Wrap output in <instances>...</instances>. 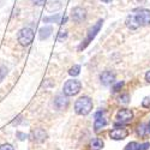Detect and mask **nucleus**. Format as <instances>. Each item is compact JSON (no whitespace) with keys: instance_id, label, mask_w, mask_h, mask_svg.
I'll return each instance as SVG.
<instances>
[{"instance_id":"nucleus-1","label":"nucleus","mask_w":150,"mask_h":150,"mask_svg":"<svg viewBox=\"0 0 150 150\" xmlns=\"http://www.w3.org/2000/svg\"><path fill=\"white\" fill-rule=\"evenodd\" d=\"M93 109V102L88 96H83L78 98L76 103H74V110L79 115H86L89 114Z\"/></svg>"},{"instance_id":"nucleus-2","label":"nucleus","mask_w":150,"mask_h":150,"mask_svg":"<svg viewBox=\"0 0 150 150\" xmlns=\"http://www.w3.org/2000/svg\"><path fill=\"white\" fill-rule=\"evenodd\" d=\"M34 30L31 28H23L18 33V42L22 46H29L34 41Z\"/></svg>"},{"instance_id":"nucleus-3","label":"nucleus","mask_w":150,"mask_h":150,"mask_svg":"<svg viewBox=\"0 0 150 150\" xmlns=\"http://www.w3.org/2000/svg\"><path fill=\"white\" fill-rule=\"evenodd\" d=\"M81 88H82V84L79 81H76V79L67 81L64 84V94L66 96H74L79 93Z\"/></svg>"},{"instance_id":"nucleus-4","label":"nucleus","mask_w":150,"mask_h":150,"mask_svg":"<svg viewBox=\"0 0 150 150\" xmlns=\"http://www.w3.org/2000/svg\"><path fill=\"white\" fill-rule=\"evenodd\" d=\"M102 23H103V22H102L101 19H100V21H98V22L95 24V25H94V27H93V28L89 30L88 37H86V40L84 41V43H82V45L79 46V49H83V48H85L86 46H88V43H89V42H90V41L94 39V37L96 36V34L100 31V29H101V27H102Z\"/></svg>"},{"instance_id":"nucleus-5","label":"nucleus","mask_w":150,"mask_h":150,"mask_svg":"<svg viewBox=\"0 0 150 150\" xmlns=\"http://www.w3.org/2000/svg\"><path fill=\"white\" fill-rule=\"evenodd\" d=\"M132 119H133V113H132V110L127 108L120 109L117 113V120L121 124H129Z\"/></svg>"},{"instance_id":"nucleus-6","label":"nucleus","mask_w":150,"mask_h":150,"mask_svg":"<svg viewBox=\"0 0 150 150\" xmlns=\"http://www.w3.org/2000/svg\"><path fill=\"white\" fill-rule=\"evenodd\" d=\"M137 22L139 23V25H149L150 24V11L149 10H141L136 15Z\"/></svg>"},{"instance_id":"nucleus-7","label":"nucleus","mask_w":150,"mask_h":150,"mask_svg":"<svg viewBox=\"0 0 150 150\" xmlns=\"http://www.w3.org/2000/svg\"><path fill=\"white\" fill-rule=\"evenodd\" d=\"M129 134V131L126 129H114L109 132V137L112 139H115V141H120L126 138Z\"/></svg>"},{"instance_id":"nucleus-8","label":"nucleus","mask_w":150,"mask_h":150,"mask_svg":"<svg viewBox=\"0 0 150 150\" xmlns=\"http://www.w3.org/2000/svg\"><path fill=\"white\" fill-rule=\"evenodd\" d=\"M103 113H105L103 110H100L98 113H96V115H95V124H94L95 131H100L103 126L107 125V119L105 117H102Z\"/></svg>"},{"instance_id":"nucleus-9","label":"nucleus","mask_w":150,"mask_h":150,"mask_svg":"<svg viewBox=\"0 0 150 150\" xmlns=\"http://www.w3.org/2000/svg\"><path fill=\"white\" fill-rule=\"evenodd\" d=\"M72 18L74 22H83L85 19V10L82 7H74L72 10Z\"/></svg>"},{"instance_id":"nucleus-10","label":"nucleus","mask_w":150,"mask_h":150,"mask_svg":"<svg viewBox=\"0 0 150 150\" xmlns=\"http://www.w3.org/2000/svg\"><path fill=\"white\" fill-rule=\"evenodd\" d=\"M100 79H101V83L103 85H109L114 82L115 79V76H114V73L113 72H110V71H105L101 73V76H100Z\"/></svg>"},{"instance_id":"nucleus-11","label":"nucleus","mask_w":150,"mask_h":150,"mask_svg":"<svg viewBox=\"0 0 150 150\" xmlns=\"http://www.w3.org/2000/svg\"><path fill=\"white\" fill-rule=\"evenodd\" d=\"M33 139L36 141V142H43L46 138H47V133L45 130L42 129H36L33 131Z\"/></svg>"},{"instance_id":"nucleus-12","label":"nucleus","mask_w":150,"mask_h":150,"mask_svg":"<svg viewBox=\"0 0 150 150\" xmlns=\"http://www.w3.org/2000/svg\"><path fill=\"white\" fill-rule=\"evenodd\" d=\"M67 98L64 96V95H59L57 96V98L54 100V105L58 109H62V108H65L67 106Z\"/></svg>"},{"instance_id":"nucleus-13","label":"nucleus","mask_w":150,"mask_h":150,"mask_svg":"<svg viewBox=\"0 0 150 150\" xmlns=\"http://www.w3.org/2000/svg\"><path fill=\"white\" fill-rule=\"evenodd\" d=\"M126 27L129 28V29H137L139 27V23L137 22V18H136V16H129L127 18H126Z\"/></svg>"},{"instance_id":"nucleus-14","label":"nucleus","mask_w":150,"mask_h":150,"mask_svg":"<svg viewBox=\"0 0 150 150\" xmlns=\"http://www.w3.org/2000/svg\"><path fill=\"white\" fill-rule=\"evenodd\" d=\"M51 34H52V28H51V27H43V28L40 29V33H39L41 40L48 39V37L51 36Z\"/></svg>"},{"instance_id":"nucleus-15","label":"nucleus","mask_w":150,"mask_h":150,"mask_svg":"<svg viewBox=\"0 0 150 150\" xmlns=\"http://www.w3.org/2000/svg\"><path fill=\"white\" fill-rule=\"evenodd\" d=\"M102 146H103V142L100 139V138H94L90 142V149L91 150H100Z\"/></svg>"},{"instance_id":"nucleus-16","label":"nucleus","mask_w":150,"mask_h":150,"mask_svg":"<svg viewBox=\"0 0 150 150\" xmlns=\"http://www.w3.org/2000/svg\"><path fill=\"white\" fill-rule=\"evenodd\" d=\"M79 72H81V66L79 65H74L73 67H71L70 69V71H69V73L71 74V76H78L79 74Z\"/></svg>"},{"instance_id":"nucleus-17","label":"nucleus","mask_w":150,"mask_h":150,"mask_svg":"<svg viewBox=\"0 0 150 150\" xmlns=\"http://www.w3.org/2000/svg\"><path fill=\"white\" fill-rule=\"evenodd\" d=\"M139 146H141V144L136 143V142H131L130 144L126 145L125 150H139Z\"/></svg>"},{"instance_id":"nucleus-18","label":"nucleus","mask_w":150,"mask_h":150,"mask_svg":"<svg viewBox=\"0 0 150 150\" xmlns=\"http://www.w3.org/2000/svg\"><path fill=\"white\" fill-rule=\"evenodd\" d=\"M60 18H61L60 15H55V16H51V17L45 18V22H57V23H60Z\"/></svg>"},{"instance_id":"nucleus-19","label":"nucleus","mask_w":150,"mask_h":150,"mask_svg":"<svg viewBox=\"0 0 150 150\" xmlns=\"http://www.w3.org/2000/svg\"><path fill=\"white\" fill-rule=\"evenodd\" d=\"M55 3H51V4H48L47 5V10L48 11H54V10H59L60 7H61V5H60V3L58 1L57 3V5H54Z\"/></svg>"},{"instance_id":"nucleus-20","label":"nucleus","mask_w":150,"mask_h":150,"mask_svg":"<svg viewBox=\"0 0 150 150\" xmlns=\"http://www.w3.org/2000/svg\"><path fill=\"white\" fill-rule=\"evenodd\" d=\"M145 125L144 124H142L141 126H138V129H137V133H138L139 136H144L145 134Z\"/></svg>"},{"instance_id":"nucleus-21","label":"nucleus","mask_w":150,"mask_h":150,"mask_svg":"<svg viewBox=\"0 0 150 150\" xmlns=\"http://www.w3.org/2000/svg\"><path fill=\"white\" fill-rule=\"evenodd\" d=\"M129 98H130L129 94H124L122 96H120V102L121 103H127L129 102Z\"/></svg>"},{"instance_id":"nucleus-22","label":"nucleus","mask_w":150,"mask_h":150,"mask_svg":"<svg viewBox=\"0 0 150 150\" xmlns=\"http://www.w3.org/2000/svg\"><path fill=\"white\" fill-rule=\"evenodd\" d=\"M0 150H15V149H13V146H12L11 144L6 143V144L0 145Z\"/></svg>"},{"instance_id":"nucleus-23","label":"nucleus","mask_w":150,"mask_h":150,"mask_svg":"<svg viewBox=\"0 0 150 150\" xmlns=\"http://www.w3.org/2000/svg\"><path fill=\"white\" fill-rule=\"evenodd\" d=\"M143 107H150V97H145L143 101H142Z\"/></svg>"},{"instance_id":"nucleus-24","label":"nucleus","mask_w":150,"mask_h":150,"mask_svg":"<svg viewBox=\"0 0 150 150\" xmlns=\"http://www.w3.org/2000/svg\"><path fill=\"white\" fill-rule=\"evenodd\" d=\"M122 85H124V83H122V82H119V83H117V84L114 85L113 90H114V91H119V90L122 88Z\"/></svg>"},{"instance_id":"nucleus-25","label":"nucleus","mask_w":150,"mask_h":150,"mask_svg":"<svg viewBox=\"0 0 150 150\" xmlns=\"http://www.w3.org/2000/svg\"><path fill=\"white\" fill-rule=\"evenodd\" d=\"M66 39V33L65 31H60L59 36H58V41H62V40H65Z\"/></svg>"},{"instance_id":"nucleus-26","label":"nucleus","mask_w":150,"mask_h":150,"mask_svg":"<svg viewBox=\"0 0 150 150\" xmlns=\"http://www.w3.org/2000/svg\"><path fill=\"white\" fill-rule=\"evenodd\" d=\"M150 146V144L149 143H143V144H141V146H139V150H148V148Z\"/></svg>"},{"instance_id":"nucleus-27","label":"nucleus","mask_w":150,"mask_h":150,"mask_svg":"<svg viewBox=\"0 0 150 150\" xmlns=\"http://www.w3.org/2000/svg\"><path fill=\"white\" fill-rule=\"evenodd\" d=\"M33 1V4H35V5H43L45 4V0H31Z\"/></svg>"},{"instance_id":"nucleus-28","label":"nucleus","mask_w":150,"mask_h":150,"mask_svg":"<svg viewBox=\"0 0 150 150\" xmlns=\"http://www.w3.org/2000/svg\"><path fill=\"white\" fill-rule=\"evenodd\" d=\"M17 136L19 137L21 141H24V139L27 138V134H24V133H22V132H17Z\"/></svg>"},{"instance_id":"nucleus-29","label":"nucleus","mask_w":150,"mask_h":150,"mask_svg":"<svg viewBox=\"0 0 150 150\" xmlns=\"http://www.w3.org/2000/svg\"><path fill=\"white\" fill-rule=\"evenodd\" d=\"M145 79L150 83V71H148V72H146V74H145Z\"/></svg>"},{"instance_id":"nucleus-30","label":"nucleus","mask_w":150,"mask_h":150,"mask_svg":"<svg viewBox=\"0 0 150 150\" xmlns=\"http://www.w3.org/2000/svg\"><path fill=\"white\" fill-rule=\"evenodd\" d=\"M102 1H103V3H110L112 0H102Z\"/></svg>"},{"instance_id":"nucleus-31","label":"nucleus","mask_w":150,"mask_h":150,"mask_svg":"<svg viewBox=\"0 0 150 150\" xmlns=\"http://www.w3.org/2000/svg\"><path fill=\"white\" fill-rule=\"evenodd\" d=\"M148 131L150 132V122H149V125H148Z\"/></svg>"},{"instance_id":"nucleus-32","label":"nucleus","mask_w":150,"mask_h":150,"mask_svg":"<svg viewBox=\"0 0 150 150\" xmlns=\"http://www.w3.org/2000/svg\"><path fill=\"white\" fill-rule=\"evenodd\" d=\"M138 1H141V0H138Z\"/></svg>"}]
</instances>
